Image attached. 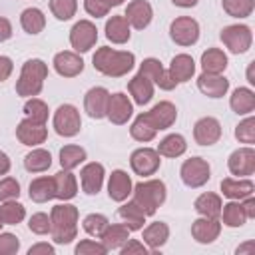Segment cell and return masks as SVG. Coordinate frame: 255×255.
<instances>
[{"label": "cell", "mask_w": 255, "mask_h": 255, "mask_svg": "<svg viewBox=\"0 0 255 255\" xmlns=\"http://www.w3.org/2000/svg\"><path fill=\"white\" fill-rule=\"evenodd\" d=\"M2 225H4V223H2V219H0V229H2Z\"/></svg>", "instance_id": "63"}, {"label": "cell", "mask_w": 255, "mask_h": 255, "mask_svg": "<svg viewBox=\"0 0 255 255\" xmlns=\"http://www.w3.org/2000/svg\"><path fill=\"white\" fill-rule=\"evenodd\" d=\"M14 72V62L8 56H0V82H6Z\"/></svg>", "instance_id": "55"}, {"label": "cell", "mask_w": 255, "mask_h": 255, "mask_svg": "<svg viewBox=\"0 0 255 255\" xmlns=\"http://www.w3.org/2000/svg\"><path fill=\"white\" fill-rule=\"evenodd\" d=\"M169 36L177 46H193L199 40V24L191 16H177L169 24Z\"/></svg>", "instance_id": "8"}, {"label": "cell", "mask_w": 255, "mask_h": 255, "mask_svg": "<svg viewBox=\"0 0 255 255\" xmlns=\"http://www.w3.org/2000/svg\"><path fill=\"white\" fill-rule=\"evenodd\" d=\"M86 161V149L82 145H74V143H68L60 149V165L62 169H76L80 163Z\"/></svg>", "instance_id": "41"}, {"label": "cell", "mask_w": 255, "mask_h": 255, "mask_svg": "<svg viewBox=\"0 0 255 255\" xmlns=\"http://www.w3.org/2000/svg\"><path fill=\"white\" fill-rule=\"evenodd\" d=\"M235 137H237V141L247 143V145L255 143V118L251 114L235 126Z\"/></svg>", "instance_id": "47"}, {"label": "cell", "mask_w": 255, "mask_h": 255, "mask_svg": "<svg viewBox=\"0 0 255 255\" xmlns=\"http://www.w3.org/2000/svg\"><path fill=\"white\" fill-rule=\"evenodd\" d=\"M219 217H221L223 225H227V227H241L247 221V215H245V211L241 207V201H235V199H231V201L221 205Z\"/></svg>", "instance_id": "40"}, {"label": "cell", "mask_w": 255, "mask_h": 255, "mask_svg": "<svg viewBox=\"0 0 255 255\" xmlns=\"http://www.w3.org/2000/svg\"><path fill=\"white\" fill-rule=\"evenodd\" d=\"M24 116L32 122H38V124H46L48 122V116H50V110H48V104L40 98H28L26 104H24Z\"/></svg>", "instance_id": "44"}, {"label": "cell", "mask_w": 255, "mask_h": 255, "mask_svg": "<svg viewBox=\"0 0 255 255\" xmlns=\"http://www.w3.org/2000/svg\"><path fill=\"white\" fill-rule=\"evenodd\" d=\"M129 135H131L135 141H141V143H147V141H151V139L157 135L155 126L149 122V118H147L145 112L139 114V116H135V120H133L131 126H129Z\"/></svg>", "instance_id": "35"}, {"label": "cell", "mask_w": 255, "mask_h": 255, "mask_svg": "<svg viewBox=\"0 0 255 255\" xmlns=\"http://www.w3.org/2000/svg\"><path fill=\"white\" fill-rule=\"evenodd\" d=\"M253 251H255V241H247L235 249L237 255H253Z\"/></svg>", "instance_id": "59"}, {"label": "cell", "mask_w": 255, "mask_h": 255, "mask_svg": "<svg viewBox=\"0 0 255 255\" xmlns=\"http://www.w3.org/2000/svg\"><path fill=\"white\" fill-rule=\"evenodd\" d=\"M118 215H120V219L124 221V225L129 229V231H139L141 227H143V223H145V213L141 211V207L131 199V201H128V203H124L120 209H118Z\"/></svg>", "instance_id": "32"}, {"label": "cell", "mask_w": 255, "mask_h": 255, "mask_svg": "<svg viewBox=\"0 0 255 255\" xmlns=\"http://www.w3.org/2000/svg\"><path fill=\"white\" fill-rule=\"evenodd\" d=\"M247 82H249L251 86L255 84V78H253V62H251V64L247 66Z\"/></svg>", "instance_id": "61"}, {"label": "cell", "mask_w": 255, "mask_h": 255, "mask_svg": "<svg viewBox=\"0 0 255 255\" xmlns=\"http://www.w3.org/2000/svg\"><path fill=\"white\" fill-rule=\"evenodd\" d=\"M84 10L94 18H104L110 12V6L106 0H84Z\"/></svg>", "instance_id": "52"}, {"label": "cell", "mask_w": 255, "mask_h": 255, "mask_svg": "<svg viewBox=\"0 0 255 255\" xmlns=\"http://www.w3.org/2000/svg\"><path fill=\"white\" fill-rule=\"evenodd\" d=\"M52 124H54V129H56L58 135H62V137H74L82 129L80 110L74 104H62L54 112Z\"/></svg>", "instance_id": "5"}, {"label": "cell", "mask_w": 255, "mask_h": 255, "mask_svg": "<svg viewBox=\"0 0 255 255\" xmlns=\"http://www.w3.org/2000/svg\"><path fill=\"white\" fill-rule=\"evenodd\" d=\"M139 74L149 78L153 82V86H157L159 90H165V92H169L177 86V82L169 76V72L161 66V62L157 58H145L139 64Z\"/></svg>", "instance_id": "13"}, {"label": "cell", "mask_w": 255, "mask_h": 255, "mask_svg": "<svg viewBox=\"0 0 255 255\" xmlns=\"http://www.w3.org/2000/svg\"><path fill=\"white\" fill-rule=\"evenodd\" d=\"M48 78V64L40 58L26 60L20 70V78L16 80V94L22 98H36L42 88L44 80Z\"/></svg>", "instance_id": "3"}, {"label": "cell", "mask_w": 255, "mask_h": 255, "mask_svg": "<svg viewBox=\"0 0 255 255\" xmlns=\"http://www.w3.org/2000/svg\"><path fill=\"white\" fill-rule=\"evenodd\" d=\"M223 46L231 54H245L253 44V32L247 24H229L219 34Z\"/></svg>", "instance_id": "6"}, {"label": "cell", "mask_w": 255, "mask_h": 255, "mask_svg": "<svg viewBox=\"0 0 255 255\" xmlns=\"http://www.w3.org/2000/svg\"><path fill=\"white\" fill-rule=\"evenodd\" d=\"M106 38L112 44H126L131 38V26L124 16H112L106 22Z\"/></svg>", "instance_id": "31"}, {"label": "cell", "mask_w": 255, "mask_h": 255, "mask_svg": "<svg viewBox=\"0 0 255 255\" xmlns=\"http://www.w3.org/2000/svg\"><path fill=\"white\" fill-rule=\"evenodd\" d=\"M197 88L203 96L207 98H223L229 90V80L223 76V74H207V72H201L199 78H197Z\"/></svg>", "instance_id": "21"}, {"label": "cell", "mask_w": 255, "mask_h": 255, "mask_svg": "<svg viewBox=\"0 0 255 255\" xmlns=\"http://www.w3.org/2000/svg\"><path fill=\"white\" fill-rule=\"evenodd\" d=\"M10 167H12V161H10L8 153L0 151V177H2V175H6V173L10 171Z\"/></svg>", "instance_id": "58"}, {"label": "cell", "mask_w": 255, "mask_h": 255, "mask_svg": "<svg viewBox=\"0 0 255 255\" xmlns=\"http://www.w3.org/2000/svg\"><path fill=\"white\" fill-rule=\"evenodd\" d=\"M131 189H133V183H131V177L128 175V171L114 169L110 179H108V195H110V199L118 201V203H124L131 195Z\"/></svg>", "instance_id": "22"}, {"label": "cell", "mask_w": 255, "mask_h": 255, "mask_svg": "<svg viewBox=\"0 0 255 255\" xmlns=\"http://www.w3.org/2000/svg\"><path fill=\"white\" fill-rule=\"evenodd\" d=\"M229 108L237 114V116H249L255 110V92L247 86L235 88L231 98H229Z\"/></svg>", "instance_id": "29"}, {"label": "cell", "mask_w": 255, "mask_h": 255, "mask_svg": "<svg viewBox=\"0 0 255 255\" xmlns=\"http://www.w3.org/2000/svg\"><path fill=\"white\" fill-rule=\"evenodd\" d=\"M104 177H106V169L102 163L98 161H90L80 169V183H82V191L88 195H98L102 185H104Z\"/></svg>", "instance_id": "18"}, {"label": "cell", "mask_w": 255, "mask_h": 255, "mask_svg": "<svg viewBox=\"0 0 255 255\" xmlns=\"http://www.w3.org/2000/svg\"><path fill=\"white\" fill-rule=\"evenodd\" d=\"M120 253H122V255H147L149 249H147V245H145L143 241H139V239H128V241L120 247Z\"/></svg>", "instance_id": "53"}, {"label": "cell", "mask_w": 255, "mask_h": 255, "mask_svg": "<svg viewBox=\"0 0 255 255\" xmlns=\"http://www.w3.org/2000/svg\"><path fill=\"white\" fill-rule=\"evenodd\" d=\"M54 70L58 72V76L62 78H76L84 72V60L78 52H72V50H64V52H58L54 56Z\"/></svg>", "instance_id": "17"}, {"label": "cell", "mask_w": 255, "mask_h": 255, "mask_svg": "<svg viewBox=\"0 0 255 255\" xmlns=\"http://www.w3.org/2000/svg\"><path fill=\"white\" fill-rule=\"evenodd\" d=\"M56 253V247L46 243V241H40V243H34L30 249H28V255H54Z\"/></svg>", "instance_id": "54"}, {"label": "cell", "mask_w": 255, "mask_h": 255, "mask_svg": "<svg viewBox=\"0 0 255 255\" xmlns=\"http://www.w3.org/2000/svg\"><path fill=\"white\" fill-rule=\"evenodd\" d=\"M227 64V54L219 48H207L201 54V70L207 74H223Z\"/></svg>", "instance_id": "34"}, {"label": "cell", "mask_w": 255, "mask_h": 255, "mask_svg": "<svg viewBox=\"0 0 255 255\" xmlns=\"http://www.w3.org/2000/svg\"><path fill=\"white\" fill-rule=\"evenodd\" d=\"M24 217H26V207L16 199L0 203V219L4 225H18L24 221Z\"/></svg>", "instance_id": "42"}, {"label": "cell", "mask_w": 255, "mask_h": 255, "mask_svg": "<svg viewBox=\"0 0 255 255\" xmlns=\"http://www.w3.org/2000/svg\"><path fill=\"white\" fill-rule=\"evenodd\" d=\"M20 26H22V30L26 34L36 36L46 28V16H44V12L40 8H34V6L26 8L20 14Z\"/></svg>", "instance_id": "37"}, {"label": "cell", "mask_w": 255, "mask_h": 255, "mask_svg": "<svg viewBox=\"0 0 255 255\" xmlns=\"http://www.w3.org/2000/svg\"><path fill=\"white\" fill-rule=\"evenodd\" d=\"M129 165H131V171L135 175L147 177V175H153L159 169L161 155L153 147H137L129 155Z\"/></svg>", "instance_id": "10"}, {"label": "cell", "mask_w": 255, "mask_h": 255, "mask_svg": "<svg viewBox=\"0 0 255 255\" xmlns=\"http://www.w3.org/2000/svg\"><path fill=\"white\" fill-rule=\"evenodd\" d=\"M124 18L128 20V24L135 30H143L151 24V18H153V8L147 0H131L126 8V14Z\"/></svg>", "instance_id": "20"}, {"label": "cell", "mask_w": 255, "mask_h": 255, "mask_svg": "<svg viewBox=\"0 0 255 255\" xmlns=\"http://www.w3.org/2000/svg\"><path fill=\"white\" fill-rule=\"evenodd\" d=\"M223 12L231 18H249L255 10V0H221Z\"/></svg>", "instance_id": "43"}, {"label": "cell", "mask_w": 255, "mask_h": 255, "mask_svg": "<svg viewBox=\"0 0 255 255\" xmlns=\"http://www.w3.org/2000/svg\"><path fill=\"white\" fill-rule=\"evenodd\" d=\"M74 253L76 255H106L108 253V247L102 241H96V239H82L76 245Z\"/></svg>", "instance_id": "49"}, {"label": "cell", "mask_w": 255, "mask_h": 255, "mask_svg": "<svg viewBox=\"0 0 255 255\" xmlns=\"http://www.w3.org/2000/svg\"><path fill=\"white\" fill-rule=\"evenodd\" d=\"M129 229L124 223H108V227L104 229V233L100 235V241L108 247V251L112 249H120L128 239H129Z\"/></svg>", "instance_id": "33"}, {"label": "cell", "mask_w": 255, "mask_h": 255, "mask_svg": "<svg viewBox=\"0 0 255 255\" xmlns=\"http://www.w3.org/2000/svg\"><path fill=\"white\" fill-rule=\"evenodd\" d=\"M98 42V28L94 22L90 20H80L72 26L70 30V46L74 48V52L84 54L90 52Z\"/></svg>", "instance_id": "9"}, {"label": "cell", "mask_w": 255, "mask_h": 255, "mask_svg": "<svg viewBox=\"0 0 255 255\" xmlns=\"http://www.w3.org/2000/svg\"><path fill=\"white\" fill-rule=\"evenodd\" d=\"M10 38H12V24H10L8 18L0 16V44L10 40Z\"/></svg>", "instance_id": "56"}, {"label": "cell", "mask_w": 255, "mask_h": 255, "mask_svg": "<svg viewBox=\"0 0 255 255\" xmlns=\"http://www.w3.org/2000/svg\"><path fill=\"white\" fill-rule=\"evenodd\" d=\"M52 177H54V187H56V199L70 201L78 195V179L70 169H62Z\"/></svg>", "instance_id": "28"}, {"label": "cell", "mask_w": 255, "mask_h": 255, "mask_svg": "<svg viewBox=\"0 0 255 255\" xmlns=\"http://www.w3.org/2000/svg\"><path fill=\"white\" fill-rule=\"evenodd\" d=\"M131 195H133V201L141 207V211L149 217L165 201L167 189H165V183L161 179H145V181H139L133 185Z\"/></svg>", "instance_id": "4"}, {"label": "cell", "mask_w": 255, "mask_h": 255, "mask_svg": "<svg viewBox=\"0 0 255 255\" xmlns=\"http://www.w3.org/2000/svg\"><path fill=\"white\" fill-rule=\"evenodd\" d=\"M50 165H52V155L44 147H34L32 151H28L24 155V167L30 173H42V171L50 169Z\"/></svg>", "instance_id": "39"}, {"label": "cell", "mask_w": 255, "mask_h": 255, "mask_svg": "<svg viewBox=\"0 0 255 255\" xmlns=\"http://www.w3.org/2000/svg\"><path fill=\"white\" fill-rule=\"evenodd\" d=\"M255 191V183L249 179V177H225L221 181V193L227 197V199H235V201H241L243 197L247 195H253Z\"/></svg>", "instance_id": "25"}, {"label": "cell", "mask_w": 255, "mask_h": 255, "mask_svg": "<svg viewBox=\"0 0 255 255\" xmlns=\"http://www.w3.org/2000/svg\"><path fill=\"white\" fill-rule=\"evenodd\" d=\"M141 229H143L141 239H143V243L147 245V249L151 253H155L159 247H163L169 239V227L163 221H153V223H149L147 227H141Z\"/></svg>", "instance_id": "26"}, {"label": "cell", "mask_w": 255, "mask_h": 255, "mask_svg": "<svg viewBox=\"0 0 255 255\" xmlns=\"http://www.w3.org/2000/svg\"><path fill=\"white\" fill-rule=\"evenodd\" d=\"M179 177L181 181L191 187V189H197V187H203L209 177H211V167L207 163V159L203 157H189L181 163L179 167Z\"/></svg>", "instance_id": "7"}, {"label": "cell", "mask_w": 255, "mask_h": 255, "mask_svg": "<svg viewBox=\"0 0 255 255\" xmlns=\"http://www.w3.org/2000/svg\"><path fill=\"white\" fill-rule=\"evenodd\" d=\"M16 137H18L20 143H24L28 147H38L40 143L46 141L48 128H46V124H38V122H32V120L24 118L16 128Z\"/></svg>", "instance_id": "15"}, {"label": "cell", "mask_w": 255, "mask_h": 255, "mask_svg": "<svg viewBox=\"0 0 255 255\" xmlns=\"http://www.w3.org/2000/svg\"><path fill=\"white\" fill-rule=\"evenodd\" d=\"M108 223H110V219H108L104 213H90V215L84 217L82 227H84V231H86L88 235L100 237V235L104 233V229L108 227Z\"/></svg>", "instance_id": "45"}, {"label": "cell", "mask_w": 255, "mask_h": 255, "mask_svg": "<svg viewBox=\"0 0 255 255\" xmlns=\"http://www.w3.org/2000/svg\"><path fill=\"white\" fill-rule=\"evenodd\" d=\"M221 205H223L221 197L217 193H211V191L197 195V199L193 201V209L203 217H219Z\"/></svg>", "instance_id": "36"}, {"label": "cell", "mask_w": 255, "mask_h": 255, "mask_svg": "<svg viewBox=\"0 0 255 255\" xmlns=\"http://www.w3.org/2000/svg\"><path fill=\"white\" fill-rule=\"evenodd\" d=\"M131 116H133V102L129 100V96H126L124 92L110 94L106 118H108L114 126H124V124H128V120H129Z\"/></svg>", "instance_id": "11"}, {"label": "cell", "mask_w": 255, "mask_h": 255, "mask_svg": "<svg viewBox=\"0 0 255 255\" xmlns=\"http://www.w3.org/2000/svg\"><path fill=\"white\" fill-rule=\"evenodd\" d=\"M241 207H243L247 219H253V217H255V197H253V195L243 197V199H241Z\"/></svg>", "instance_id": "57"}, {"label": "cell", "mask_w": 255, "mask_h": 255, "mask_svg": "<svg viewBox=\"0 0 255 255\" xmlns=\"http://www.w3.org/2000/svg\"><path fill=\"white\" fill-rule=\"evenodd\" d=\"M92 64L100 74L108 78H122L135 66V56L128 50H114L110 46H102L96 50Z\"/></svg>", "instance_id": "2"}, {"label": "cell", "mask_w": 255, "mask_h": 255, "mask_svg": "<svg viewBox=\"0 0 255 255\" xmlns=\"http://www.w3.org/2000/svg\"><path fill=\"white\" fill-rule=\"evenodd\" d=\"M145 114H147L149 122L155 126L157 131H159V129H169V128L175 124V120H177V108H175L171 102H167V100L155 104V106H153L149 112H145Z\"/></svg>", "instance_id": "23"}, {"label": "cell", "mask_w": 255, "mask_h": 255, "mask_svg": "<svg viewBox=\"0 0 255 255\" xmlns=\"http://www.w3.org/2000/svg\"><path fill=\"white\" fill-rule=\"evenodd\" d=\"M78 219H80V211L76 205L72 203H58L52 207L50 211V221H52V241L58 245H68L76 239L78 235Z\"/></svg>", "instance_id": "1"}, {"label": "cell", "mask_w": 255, "mask_h": 255, "mask_svg": "<svg viewBox=\"0 0 255 255\" xmlns=\"http://www.w3.org/2000/svg\"><path fill=\"white\" fill-rule=\"evenodd\" d=\"M227 167H229V173L237 177L253 175L255 173V149L251 145L237 147L235 151H231L227 159Z\"/></svg>", "instance_id": "12"}, {"label": "cell", "mask_w": 255, "mask_h": 255, "mask_svg": "<svg viewBox=\"0 0 255 255\" xmlns=\"http://www.w3.org/2000/svg\"><path fill=\"white\" fill-rule=\"evenodd\" d=\"M171 2H173V6H179V8H193V6H197L199 0H171Z\"/></svg>", "instance_id": "60"}, {"label": "cell", "mask_w": 255, "mask_h": 255, "mask_svg": "<svg viewBox=\"0 0 255 255\" xmlns=\"http://www.w3.org/2000/svg\"><path fill=\"white\" fill-rule=\"evenodd\" d=\"M157 153L163 157H179L187 151V141L181 133H169L157 143Z\"/></svg>", "instance_id": "38"}, {"label": "cell", "mask_w": 255, "mask_h": 255, "mask_svg": "<svg viewBox=\"0 0 255 255\" xmlns=\"http://www.w3.org/2000/svg\"><path fill=\"white\" fill-rule=\"evenodd\" d=\"M193 139L199 145H213L221 139V124L213 116L199 118L193 124Z\"/></svg>", "instance_id": "14"}, {"label": "cell", "mask_w": 255, "mask_h": 255, "mask_svg": "<svg viewBox=\"0 0 255 255\" xmlns=\"http://www.w3.org/2000/svg\"><path fill=\"white\" fill-rule=\"evenodd\" d=\"M28 195L36 203H46L56 197V187H54V177L50 175H40L34 177L28 185Z\"/></svg>", "instance_id": "30"}, {"label": "cell", "mask_w": 255, "mask_h": 255, "mask_svg": "<svg viewBox=\"0 0 255 255\" xmlns=\"http://www.w3.org/2000/svg\"><path fill=\"white\" fill-rule=\"evenodd\" d=\"M20 251V239L14 233L0 231V255H16Z\"/></svg>", "instance_id": "51"}, {"label": "cell", "mask_w": 255, "mask_h": 255, "mask_svg": "<svg viewBox=\"0 0 255 255\" xmlns=\"http://www.w3.org/2000/svg\"><path fill=\"white\" fill-rule=\"evenodd\" d=\"M78 10V0H50V12L58 20H72Z\"/></svg>", "instance_id": "46"}, {"label": "cell", "mask_w": 255, "mask_h": 255, "mask_svg": "<svg viewBox=\"0 0 255 255\" xmlns=\"http://www.w3.org/2000/svg\"><path fill=\"white\" fill-rule=\"evenodd\" d=\"M106 2H108V6L112 8V6H120V4H124L126 0H106Z\"/></svg>", "instance_id": "62"}, {"label": "cell", "mask_w": 255, "mask_h": 255, "mask_svg": "<svg viewBox=\"0 0 255 255\" xmlns=\"http://www.w3.org/2000/svg\"><path fill=\"white\" fill-rule=\"evenodd\" d=\"M221 233V221L219 217H197L193 223H191V237L197 241V243H213Z\"/></svg>", "instance_id": "19"}, {"label": "cell", "mask_w": 255, "mask_h": 255, "mask_svg": "<svg viewBox=\"0 0 255 255\" xmlns=\"http://www.w3.org/2000/svg\"><path fill=\"white\" fill-rule=\"evenodd\" d=\"M108 100H110V92L104 86L90 88L86 92V96H84V112L92 120H102V118H106Z\"/></svg>", "instance_id": "16"}, {"label": "cell", "mask_w": 255, "mask_h": 255, "mask_svg": "<svg viewBox=\"0 0 255 255\" xmlns=\"http://www.w3.org/2000/svg\"><path fill=\"white\" fill-rule=\"evenodd\" d=\"M20 197V183L14 177H2L0 179V201H10Z\"/></svg>", "instance_id": "50"}, {"label": "cell", "mask_w": 255, "mask_h": 255, "mask_svg": "<svg viewBox=\"0 0 255 255\" xmlns=\"http://www.w3.org/2000/svg\"><path fill=\"white\" fill-rule=\"evenodd\" d=\"M167 72L177 84L189 82L195 74V60L189 54H177V56L171 58V64H169Z\"/></svg>", "instance_id": "27"}, {"label": "cell", "mask_w": 255, "mask_h": 255, "mask_svg": "<svg viewBox=\"0 0 255 255\" xmlns=\"http://www.w3.org/2000/svg\"><path fill=\"white\" fill-rule=\"evenodd\" d=\"M153 90H155L153 82H151L149 78L141 76L139 72L128 82V92H129L133 104H137V106H145V104H149L151 98H153Z\"/></svg>", "instance_id": "24"}, {"label": "cell", "mask_w": 255, "mask_h": 255, "mask_svg": "<svg viewBox=\"0 0 255 255\" xmlns=\"http://www.w3.org/2000/svg\"><path fill=\"white\" fill-rule=\"evenodd\" d=\"M28 229L36 235H48L50 229H52V221H50V215L44 213V211H38V213H32L30 219H28Z\"/></svg>", "instance_id": "48"}]
</instances>
